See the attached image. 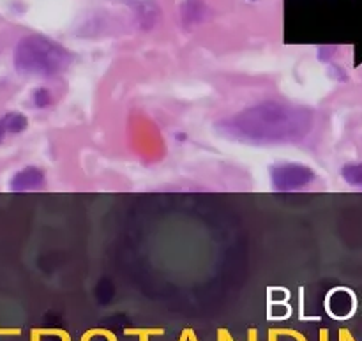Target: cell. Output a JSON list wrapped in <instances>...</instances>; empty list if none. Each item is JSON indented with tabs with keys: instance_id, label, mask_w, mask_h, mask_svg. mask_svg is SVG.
<instances>
[{
	"instance_id": "obj_9",
	"label": "cell",
	"mask_w": 362,
	"mask_h": 341,
	"mask_svg": "<svg viewBox=\"0 0 362 341\" xmlns=\"http://www.w3.org/2000/svg\"><path fill=\"white\" fill-rule=\"evenodd\" d=\"M53 96L52 91L46 87H37L34 92H32V105L35 106L37 110H45L52 105Z\"/></svg>"
},
{
	"instance_id": "obj_10",
	"label": "cell",
	"mask_w": 362,
	"mask_h": 341,
	"mask_svg": "<svg viewBox=\"0 0 362 341\" xmlns=\"http://www.w3.org/2000/svg\"><path fill=\"white\" fill-rule=\"evenodd\" d=\"M7 137V129H6V124H4L2 117H0V145L4 144V140H6Z\"/></svg>"
},
{
	"instance_id": "obj_3",
	"label": "cell",
	"mask_w": 362,
	"mask_h": 341,
	"mask_svg": "<svg viewBox=\"0 0 362 341\" xmlns=\"http://www.w3.org/2000/svg\"><path fill=\"white\" fill-rule=\"evenodd\" d=\"M315 180V172L300 163H279L271 168L272 187L279 193H292L303 190Z\"/></svg>"
},
{
	"instance_id": "obj_7",
	"label": "cell",
	"mask_w": 362,
	"mask_h": 341,
	"mask_svg": "<svg viewBox=\"0 0 362 341\" xmlns=\"http://www.w3.org/2000/svg\"><path fill=\"white\" fill-rule=\"evenodd\" d=\"M2 120L6 124L7 134H21L28 127V119L23 113L9 112L6 115H2Z\"/></svg>"
},
{
	"instance_id": "obj_11",
	"label": "cell",
	"mask_w": 362,
	"mask_h": 341,
	"mask_svg": "<svg viewBox=\"0 0 362 341\" xmlns=\"http://www.w3.org/2000/svg\"><path fill=\"white\" fill-rule=\"evenodd\" d=\"M253 2H255V0H253Z\"/></svg>"
},
{
	"instance_id": "obj_2",
	"label": "cell",
	"mask_w": 362,
	"mask_h": 341,
	"mask_svg": "<svg viewBox=\"0 0 362 341\" xmlns=\"http://www.w3.org/2000/svg\"><path fill=\"white\" fill-rule=\"evenodd\" d=\"M71 62H73V53L69 50L41 34L21 37L13 53L14 67L25 76H57L64 73Z\"/></svg>"
},
{
	"instance_id": "obj_6",
	"label": "cell",
	"mask_w": 362,
	"mask_h": 341,
	"mask_svg": "<svg viewBox=\"0 0 362 341\" xmlns=\"http://www.w3.org/2000/svg\"><path fill=\"white\" fill-rule=\"evenodd\" d=\"M180 14L187 25H198L207 16V6L204 0H186L180 7Z\"/></svg>"
},
{
	"instance_id": "obj_1",
	"label": "cell",
	"mask_w": 362,
	"mask_h": 341,
	"mask_svg": "<svg viewBox=\"0 0 362 341\" xmlns=\"http://www.w3.org/2000/svg\"><path fill=\"white\" fill-rule=\"evenodd\" d=\"M218 131L247 144H286L299 141L313 127L310 110L278 101H264L216 124Z\"/></svg>"
},
{
	"instance_id": "obj_4",
	"label": "cell",
	"mask_w": 362,
	"mask_h": 341,
	"mask_svg": "<svg viewBox=\"0 0 362 341\" xmlns=\"http://www.w3.org/2000/svg\"><path fill=\"white\" fill-rule=\"evenodd\" d=\"M357 310V297L350 289L339 287L334 289L327 297V311L336 320H346Z\"/></svg>"
},
{
	"instance_id": "obj_8",
	"label": "cell",
	"mask_w": 362,
	"mask_h": 341,
	"mask_svg": "<svg viewBox=\"0 0 362 341\" xmlns=\"http://www.w3.org/2000/svg\"><path fill=\"white\" fill-rule=\"evenodd\" d=\"M343 179L352 186L362 187V163H349L341 170Z\"/></svg>"
},
{
	"instance_id": "obj_5",
	"label": "cell",
	"mask_w": 362,
	"mask_h": 341,
	"mask_svg": "<svg viewBox=\"0 0 362 341\" xmlns=\"http://www.w3.org/2000/svg\"><path fill=\"white\" fill-rule=\"evenodd\" d=\"M46 175L37 166H25L18 170L9 180V190L13 193H28V191H37L45 187Z\"/></svg>"
}]
</instances>
